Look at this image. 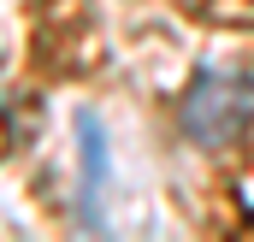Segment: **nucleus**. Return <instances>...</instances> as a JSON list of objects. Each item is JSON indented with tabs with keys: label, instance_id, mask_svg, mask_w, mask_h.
<instances>
[{
	"label": "nucleus",
	"instance_id": "1",
	"mask_svg": "<svg viewBox=\"0 0 254 242\" xmlns=\"http://www.w3.org/2000/svg\"><path fill=\"white\" fill-rule=\"evenodd\" d=\"M254 124V77L249 71H195L190 95H184V130L201 148H231Z\"/></svg>",
	"mask_w": 254,
	"mask_h": 242
},
{
	"label": "nucleus",
	"instance_id": "2",
	"mask_svg": "<svg viewBox=\"0 0 254 242\" xmlns=\"http://www.w3.org/2000/svg\"><path fill=\"white\" fill-rule=\"evenodd\" d=\"M101 189H107V130L83 107L77 113V225L101 231Z\"/></svg>",
	"mask_w": 254,
	"mask_h": 242
}]
</instances>
